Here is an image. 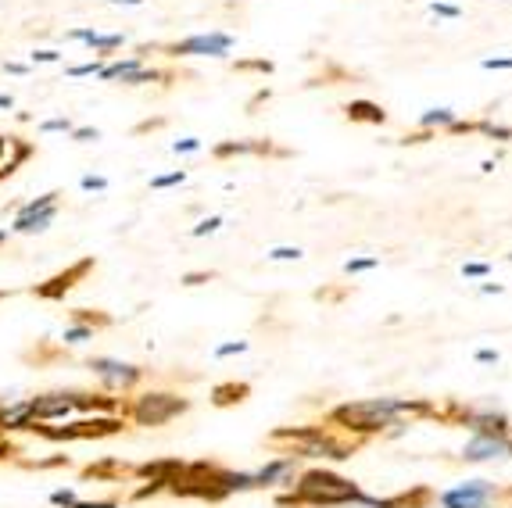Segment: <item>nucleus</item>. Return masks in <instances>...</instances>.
I'll list each match as a JSON object with an SVG mask.
<instances>
[{
  "instance_id": "f257e3e1",
  "label": "nucleus",
  "mask_w": 512,
  "mask_h": 508,
  "mask_svg": "<svg viewBox=\"0 0 512 508\" xmlns=\"http://www.w3.org/2000/svg\"><path fill=\"white\" fill-rule=\"evenodd\" d=\"M419 415H437V405L423 398H366L337 405L326 419L333 426H341L344 433L373 437V433H384L387 426L409 423V419H419Z\"/></svg>"
},
{
  "instance_id": "f03ea898",
  "label": "nucleus",
  "mask_w": 512,
  "mask_h": 508,
  "mask_svg": "<svg viewBox=\"0 0 512 508\" xmlns=\"http://www.w3.org/2000/svg\"><path fill=\"white\" fill-rule=\"evenodd\" d=\"M362 487L355 480L330 473V469H308L298 476V483H291V494H280L276 505L283 508H333V505H359Z\"/></svg>"
},
{
  "instance_id": "7ed1b4c3",
  "label": "nucleus",
  "mask_w": 512,
  "mask_h": 508,
  "mask_svg": "<svg viewBox=\"0 0 512 508\" xmlns=\"http://www.w3.org/2000/svg\"><path fill=\"white\" fill-rule=\"evenodd\" d=\"M291 441V455L294 458H330V462H348L359 441H341L333 437L323 426H280V430L269 433V444H283Z\"/></svg>"
},
{
  "instance_id": "20e7f679",
  "label": "nucleus",
  "mask_w": 512,
  "mask_h": 508,
  "mask_svg": "<svg viewBox=\"0 0 512 508\" xmlns=\"http://www.w3.org/2000/svg\"><path fill=\"white\" fill-rule=\"evenodd\" d=\"M187 408H190V401L180 398V394H158V390H151V394H140V398L133 401L129 415H133L137 426H165V423H172V419H180Z\"/></svg>"
},
{
  "instance_id": "39448f33",
  "label": "nucleus",
  "mask_w": 512,
  "mask_h": 508,
  "mask_svg": "<svg viewBox=\"0 0 512 508\" xmlns=\"http://www.w3.org/2000/svg\"><path fill=\"white\" fill-rule=\"evenodd\" d=\"M448 412L455 415V423L466 426L470 433H484V437H512L509 433V415L498 412V408H477V405H459L452 401Z\"/></svg>"
},
{
  "instance_id": "423d86ee",
  "label": "nucleus",
  "mask_w": 512,
  "mask_h": 508,
  "mask_svg": "<svg viewBox=\"0 0 512 508\" xmlns=\"http://www.w3.org/2000/svg\"><path fill=\"white\" fill-rule=\"evenodd\" d=\"M498 498H502V491H498L491 480H466V483H459V487H452V491L437 494V505L441 508H491Z\"/></svg>"
},
{
  "instance_id": "0eeeda50",
  "label": "nucleus",
  "mask_w": 512,
  "mask_h": 508,
  "mask_svg": "<svg viewBox=\"0 0 512 508\" xmlns=\"http://www.w3.org/2000/svg\"><path fill=\"white\" fill-rule=\"evenodd\" d=\"M169 58H226L233 51V36L230 33H197L190 40L169 43L165 47Z\"/></svg>"
},
{
  "instance_id": "6e6552de",
  "label": "nucleus",
  "mask_w": 512,
  "mask_h": 508,
  "mask_svg": "<svg viewBox=\"0 0 512 508\" xmlns=\"http://www.w3.org/2000/svg\"><path fill=\"white\" fill-rule=\"evenodd\" d=\"M58 197H61L58 190H51V194H43V197H36V201H29L11 229H15V233H43V229L54 222V215H58V212H54Z\"/></svg>"
},
{
  "instance_id": "1a4fd4ad",
  "label": "nucleus",
  "mask_w": 512,
  "mask_h": 508,
  "mask_svg": "<svg viewBox=\"0 0 512 508\" xmlns=\"http://www.w3.org/2000/svg\"><path fill=\"white\" fill-rule=\"evenodd\" d=\"M90 369H94L111 390H129L144 380V369H140V365L115 362V358H90Z\"/></svg>"
},
{
  "instance_id": "9d476101",
  "label": "nucleus",
  "mask_w": 512,
  "mask_h": 508,
  "mask_svg": "<svg viewBox=\"0 0 512 508\" xmlns=\"http://www.w3.org/2000/svg\"><path fill=\"white\" fill-rule=\"evenodd\" d=\"M512 455V437H484V433H470V441L462 448L466 462H495V458Z\"/></svg>"
},
{
  "instance_id": "9b49d317",
  "label": "nucleus",
  "mask_w": 512,
  "mask_h": 508,
  "mask_svg": "<svg viewBox=\"0 0 512 508\" xmlns=\"http://www.w3.org/2000/svg\"><path fill=\"white\" fill-rule=\"evenodd\" d=\"M255 476V487H291L298 480V458L294 455H283V458H273V462H265Z\"/></svg>"
},
{
  "instance_id": "f8f14e48",
  "label": "nucleus",
  "mask_w": 512,
  "mask_h": 508,
  "mask_svg": "<svg viewBox=\"0 0 512 508\" xmlns=\"http://www.w3.org/2000/svg\"><path fill=\"white\" fill-rule=\"evenodd\" d=\"M90 269H94V258H86V262L72 265L69 272H58L54 280L40 283V287H36L33 294H36V297H43V301H61V297H65L72 287H76V280H83V276H86Z\"/></svg>"
},
{
  "instance_id": "ddd939ff",
  "label": "nucleus",
  "mask_w": 512,
  "mask_h": 508,
  "mask_svg": "<svg viewBox=\"0 0 512 508\" xmlns=\"http://www.w3.org/2000/svg\"><path fill=\"white\" fill-rule=\"evenodd\" d=\"M33 423H47V419H65L72 412V398L69 394H40V398L26 401Z\"/></svg>"
},
{
  "instance_id": "4468645a",
  "label": "nucleus",
  "mask_w": 512,
  "mask_h": 508,
  "mask_svg": "<svg viewBox=\"0 0 512 508\" xmlns=\"http://www.w3.org/2000/svg\"><path fill=\"white\" fill-rule=\"evenodd\" d=\"M344 115H348L351 122H366V126H384L387 122V111L373 101H351L348 108H344Z\"/></svg>"
},
{
  "instance_id": "2eb2a0df",
  "label": "nucleus",
  "mask_w": 512,
  "mask_h": 508,
  "mask_svg": "<svg viewBox=\"0 0 512 508\" xmlns=\"http://www.w3.org/2000/svg\"><path fill=\"white\" fill-rule=\"evenodd\" d=\"M455 119H459V115H455L452 108H427L419 115V133L427 136V133H434V129H448Z\"/></svg>"
},
{
  "instance_id": "dca6fc26",
  "label": "nucleus",
  "mask_w": 512,
  "mask_h": 508,
  "mask_svg": "<svg viewBox=\"0 0 512 508\" xmlns=\"http://www.w3.org/2000/svg\"><path fill=\"white\" fill-rule=\"evenodd\" d=\"M248 383H219V387L212 390V401L219 408H226V405H240V401L248 398Z\"/></svg>"
},
{
  "instance_id": "f3484780",
  "label": "nucleus",
  "mask_w": 512,
  "mask_h": 508,
  "mask_svg": "<svg viewBox=\"0 0 512 508\" xmlns=\"http://www.w3.org/2000/svg\"><path fill=\"white\" fill-rule=\"evenodd\" d=\"M69 398L72 408H104V412L115 408V398H104V394H69Z\"/></svg>"
},
{
  "instance_id": "a211bd4d",
  "label": "nucleus",
  "mask_w": 512,
  "mask_h": 508,
  "mask_svg": "<svg viewBox=\"0 0 512 508\" xmlns=\"http://www.w3.org/2000/svg\"><path fill=\"white\" fill-rule=\"evenodd\" d=\"M133 68H140V58H126V61H115V65H104L97 76H101L104 83H111V79H122L126 72H133Z\"/></svg>"
},
{
  "instance_id": "6ab92c4d",
  "label": "nucleus",
  "mask_w": 512,
  "mask_h": 508,
  "mask_svg": "<svg viewBox=\"0 0 512 508\" xmlns=\"http://www.w3.org/2000/svg\"><path fill=\"white\" fill-rule=\"evenodd\" d=\"M154 79H162V72H158V68H133V72H126V76H122V83L126 86H144V83H154Z\"/></svg>"
},
{
  "instance_id": "aec40b11",
  "label": "nucleus",
  "mask_w": 512,
  "mask_h": 508,
  "mask_svg": "<svg viewBox=\"0 0 512 508\" xmlns=\"http://www.w3.org/2000/svg\"><path fill=\"white\" fill-rule=\"evenodd\" d=\"M376 265H380V258L366 254V258H351V262H344V272H348V276H362V272H373Z\"/></svg>"
},
{
  "instance_id": "412c9836",
  "label": "nucleus",
  "mask_w": 512,
  "mask_h": 508,
  "mask_svg": "<svg viewBox=\"0 0 512 508\" xmlns=\"http://www.w3.org/2000/svg\"><path fill=\"white\" fill-rule=\"evenodd\" d=\"M86 43H90V47H97L101 54H108V51H119L122 43H126V36H101V33H94Z\"/></svg>"
},
{
  "instance_id": "4be33fe9",
  "label": "nucleus",
  "mask_w": 512,
  "mask_h": 508,
  "mask_svg": "<svg viewBox=\"0 0 512 508\" xmlns=\"http://www.w3.org/2000/svg\"><path fill=\"white\" fill-rule=\"evenodd\" d=\"M473 133H484V136H491V140H512V129L495 126V122H473Z\"/></svg>"
},
{
  "instance_id": "5701e85b",
  "label": "nucleus",
  "mask_w": 512,
  "mask_h": 508,
  "mask_svg": "<svg viewBox=\"0 0 512 508\" xmlns=\"http://www.w3.org/2000/svg\"><path fill=\"white\" fill-rule=\"evenodd\" d=\"M180 183H187V172H183V169L169 172V176H154V179H151V187H154V190H165V187H180Z\"/></svg>"
},
{
  "instance_id": "b1692460",
  "label": "nucleus",
  "mask_w": 512,
  "mask_h": 508,
  "mask_svg": "<svg viewBox=\"0 0 512 508\" xmlns=\"http://www.w3.org/2000/svg\"><path fill=\"white\" fill-rule=\"evenodd\" d=\"M301 247H273V251L265 254V258H269V262H298L301 258Z\"/></svg>"
},
{
  "instance_id": "393cba45",
  "label": "nucleus",
  "mask_w": 512,
  "mask_h": 508,
  "mask_svg": "<svg viewBox=\"0 0 512 508\" xmlns=\"http://www.w3.org/2000/svg\"><path fill=\"white\" fill-rule=\"evenodd\" d=\"M430 11H434V18H462L459 4H448V0H430Z\"/></svg>"
},
{
  "instance_id": "a878e982",
  "label": "nucleus",
  "mask_w": 512,
  "mask_h": 508,
  "mask_svg": "<svg viewBox=\"0 0 512 508\" xmlns=\"http://www.w3.org/2000/svg\"><path fill=\"white\" fill-rule=\"evenodd\" d=\"M65 344H83V340H94V326H83V322H79V326H72V330H65Z\"/></svg>"
},
{
  "instance_id": "bb28decb",
  "label": "nucleus",
  "mask_w": 512,
  "mask_h": 508,
  "mask_svg": "<svg viewBox=\"0 0 512 508\" xmlns=\"http://www.w3.org/2000/svg\"><path fill=\"white\" fill-rule=\"evenodd\" d=\"M462 276H466V280H487V276H491V265L487 262H466L462 265Z\"/></svg>"
},
{
  "instance_id": "cd10ccee",
  "label": "nucleus",
  "mask_w": 512,
  "mask_h": 508,
  "mask_svg": "<svg viewBox=\"0 0 512 508\" xmlns=\"http://www.w3.org/2000/svg\"><path fill=\"white\" fill-rule=\"evenodd\" d=\"M248 351V340H230V344H219L215 358H230V355H244Z\"/></svg>"
},
{
  "instance_id": "c85d7f7f",
  "label": "nucleus",
  "mask_w": 512,
  "mask_h": 508,
  "mask_svg": "<svg viewBox=\"0 0 512 508\" xmlns=\"http://www.w3.org/2000/svg\"><path fill=\"white\" fill-rule=\"evenodd\" d=\"M51 505L72 508V505H76V491H72V487H58V491L51 494Z\"/></svg>"
},
{
  "instance_id": "c756f323",
  "label": "nucleus",
  "mask_w": 512,
  "mask_h": 508,
  "mask_svg": "<svg viewBox=\"0 0 512 508\" xmlns=\"http://www.w3.org/2000/svg\"><path fill=\"white\" fill-rule=\"evenodd\" d=\"M101 58H94V61H86V65H76V68H69V76H76V79H83V76H97L101 72Z\"/></svg>"
},
{
  "instance_id": "7c9ffc66",
  "label": "nucleus",
  "mask_w": 512,
  "mask_h": 508,
  "mask_svg": "<svg viewBox=\"0 0 512 508\" xmlns=\"http://www.w3.org/2000/svg\"><path fill=\"white\" fill-rule=\"evenodd\" d=\"M72 140H76V144H90V140H101V129H94V126L72 129Z\"/></svg>"
},
{
  "instance_id": "2f4dec72",
  "label": "nucleus",
  "mask_w": 512,
  "mask_h": 508,
  "mask_svg": "<svg viewBox=\"0 0 512 508\" xmlns=\"http://www.w3.org/2000/svg\"><path fill=\"white\" fill-rule=\"evenodd\" d=\"M480 68H487V72H509L512 58H484L480 61Z\"/></svg>"
},
{
  "instance_id": "473e14b6",
  "label": "nucleus",
  "mask_w": 512,
  "mask_h": 508,
  "mask_svg": "<svg viewBox=\"0 0 512 508\" xmlns=\"http://www.w3.org/2000/svg\"><path fill=\"white\" fill-rule=\"evenodd\" d=\"M219 226H222V219H219V215H212V219L197 222V226H194V237H208V233H215Z\"/></svg>"
},
{
  "instance_id": "72a5a7b5",
  "label": "nucleus",
  "mask_w": 512,
  "mask_h": 508,
  "mask_svg": "<svg viewBox=\"0 0 512 508\" xmlns=\"http://www.w3.org/2000/svg\"><path fill=\"white\" fill-rule=\"evenodd\" d=\"M43 133H72V122L69 119H51V122H43Z\"/></svg>"
},
{
  "instance_id": "f704fd0d",
  "label": "nucleus",
  "mask_w": 512,
  "mask_h": 508,
  "mask_svg": "<svg viewBox=\"0 0 512 508\" xmlns=\"http://www.w3.org/2000/svg\"><path fill=\"white\" fill-rule=\"evenodd\" d=\"M79 187L83 190H108V179L104 176H83L79 179Z\"/></svg>"
},
{
  "instance_id": "c9c22d12",
  "label": "nucleus",
  "mask_w": 512,
  "mask_h": 508,
  "mask_svg": "<svg viewBox=\"0 0 512 508\" xmlns=\"http://www.w3.org/2000/svg\"><path fill=\"white\" fill-rule=\"evenodd\" d=\"M473 358H477L480 365H498V362H502V355H498L495 348H480V351H477V355H473Z\"/></svg>"
},
{
  "instance_id": "e433bc0d",
  "label": "nucleus",
  "mask_w": 512,
  "mask_h": 508,
  "mask_svg": "<svg viewBox=\"0 0 512 508\" xmlns=\"http://www.w3.org/2000/svg\"><path fill=\"white\" fill-rule=\"evenodd\" d=\"M172 151L176 154H190V151H201V140H194V136H187V140H176V144H172Z\"/></svg>"
},
{
  "instance_id": "4c0bfd02",
  "label": "nucleus",
  "mask_w": 512,
  "mask_h": 508,
  "mask_svg": "<svg viewBox=\"0 0 512 508\" xmlns=\"http://www.w3.org/2000/svg\"><path fill=\"white\" fill-rule=\"evenodd\" d=\"M215 272H190V276H183V283L187 287H197V283H205V280H212Z\"/></svg>"
},
{
  "instance_id": "58836bf2",
  "label": "nucleus",
  "mask_w": 512,
  "mask_h": 508,
  "mask_svg": "<svg viewBox=\"0 0 512 508\" xmlns=\"http://www.w3.org/2000/svg\"><path fill=\"white\" fill-rule=\"evenodd\" d=\"M72 508H119L115 501H76Z\"/></svg>"
},
{
  "instance_id": "ea45409f",
  "label": "nucleus",
  "mask_w": 512,
  "mask_h": 508,
  "mask_svg": "<svg viewBox=\"0 0 512 508\" xmlns=\"http://www.w3.org/2000/svg\"><path fill=\"white\" fill-rule=\"evenodd\" d=\"M72 315H76V322H83V326H86V322H90V315H86V308H79V312H72ZM94 322H97V326H108V319H97V315H94Z\"/></svg>"
},
{
  "instance_id": "a19ab883",
  "label": "nucleus",
  "mask_w": 512,
  "mask_h": 508,
  "mask_svg": "<svg viewBox=\"0 0 512 508\" xmlns=\"http://www.w3.org/2000/svg\"><path fill=\"white\" fill-rule=\"evenodd\" d=\"M58 58H61L58 51H36L33 54V61H58Z\"/></svg>"
},
{
  "instance_id": "79ce46f5",
  "label": "nucleus",
  "mask_w": 512,
  "mask_h": 508,
  "mask_svg": "<svg viewBox=\"0 0 512 508\" xmlns=\"http://www.w3.org/2000/svg\"><path fill=\"white\" fill-rule=\"evenodd\" d=\"M502 283H480V294H502Z\"/></svg>"
},
{
  "instance_id": "37998d69",
  "label": "nucleus",
  "mask_w": 512,
  "mask_h": 508,
  "mask_svg": "<svg viewBox=\"0 0 512 508\" xmlns=\"http://www.w3.org/2000/svg\"><path fill=\"white\" fill-rule=\"evenodd\" d=\"M0 108H15V97H8V94H0Z\"/></svg>"
},
{
  "instance_id": "c03bdc74",
  "label": "nucleus",
  "mask_w": 512,
  "mask_h": 508,
  "mask_svg": "<svg viewBox=\"0 0 512 508\" xmlns=\"http://www.w3.org/2000/svg\"><path fill=\"white\" fill-rule=\"evenodd\" d=\"M4 68H8V72H15V76H22V72H26V65H15V61H8Z\"/></svg>"
},
{
  "instance_id": "a18cd8bd",
  "label": "nucleus",
  "mask_w": 512,
  "mask_h": 508,
  "mask_svg": "<svg viewBox=\"0 0 512 508\" xmlns=\"http://www.w3.org/2000/svg\"><path fill=\"white\" fill-rule=\"evenodd\" d=\"M111 4H133V8H137V4H144V0H111Z\"/></svg>"
},
{
  "instance_id": "49530a36",
  "label": "nucleus",
  "mask_w": 512,
  "mask_h": 508,
  "mask_svg": "<svg viewBox=\"0 0 512 508\" xmlns=\"http://www.w3.org/2000/svg\"><path fill=\"white\" fill-rule=\"evenodd\" d=\"M4 144H8V140H4V136H0V151H4Z\"/></svg>"
},
{
  "instance_id": "de8ad7c7",
  "label": "nucleus",
  "mask_w": 512,
  "mask_h": 508,
  "mask_svg": "<svg viewBox=\"0 0 512 508\" xmlns=\"http://www.w3.org/2000/svg\"><path fill=\"white\" fill-rule=\"evenodd\" d=\"M4 240H8V233H0V244H4Z\"/></svg>"
},
{
  "instance_id": "09e8293b",
  "label": "nucleus",
  "mask_w": 512,
  "mask_h": 508,
  "mask_svg": "<svg viewBox=\"0 0 512 508\" xmlns=\"http://www.w3.org/2000/svg\"><path fill=\"white\" fill-rule=\"evenodd\" d=\"M509 433H512V419H509Z\"/></svg>"
}]
</instances>
